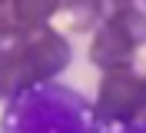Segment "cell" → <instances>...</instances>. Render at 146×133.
Masks as SVG:
<instances>
[{
  "label": "cell",
  "instance_id": "obj_3",
  "mask_svg": "<svg viewBox=\"0 0 146 133\" xmlns=\"http://www.w3.org/2000/svg\"><path fill=\"white\" fill-rule=\"evenodd\" d=\"M23 57L30 60L36 80H53L60 70H66L73 60V47L60 30H53L50 23L43 27H30L27 33V47H23Z\"/></svg>",
  "mask_w": 146,
  "mask_h": 133
},
{
  "label": "cell",
  "instance_id": "obj_1",
  "mask_svg": "<svg viewBox=\"0 0 146 133\" xmlns=\"http://www.w3.org/2000/svg\"><path fill=\"white\" fill-rule=\"evenodd\" d=\"M0 133H100V123L93 103L80 90L43 80L7 100Z\"/></svg>",
  "mask_w": 146,
  "mask_h": 133
},
{
  "label": "cell",
  "instance_id": "obj_13",
  "mask_svg": "<svg viewBox=\"0 0 146 133\" xmlns=\"http://www.w3.org/2000/svg\"><path fill=\"white\" fill-rule=\"evenodd\" d=\"M133 120H136V123H143V126H146V103H143V106H139V113H136V116H133Z\"/></svg>",
  "mask_w": 146,
  "mask_h": 133
},
{
  "label": "cell",
  "instance_id": "obj_5",
  "mask_svg": "<svg viewBox=\"0 0 146 133\" xmlns=\"http://www.w3.org/2000/svg\"><path fill=\"white\" fill-rule=\"evenodd\" d=\"M33 83H40V80H36L33 67H30V60L23 53L0 60V100H13L17 93H23Z\"/></svg>",
  "mask_w": 146,
  "mask_h": 133
},
{
  "label": "cell",
  "instance_id": "obj_10",
  "mask_svg": "<svg viewBox=\"0 0 146 133\" xmlns=\"http://www.w3.org/2000/svg\"><path fill=\"white\" fill-rule=\"evenodd\" d=\"M100 133H146L143 123L129 120V123H110V126H100Z\"/></svg>",
  "mask_w": 146,
  "mask_h": 133
},
{
  "label": "cell",
  "instance_id": "obj_12",
  "mask_svg": "<svg viewBox=\"0 0 146 133\" xmlns=\"http://www.w3.org/2000/svg\"><path fill=\"white\" fill-rule=\"evenodd\" d=\"M13 23V7H10V0H0V27Z\"/></svg>",
  "mask_w": 146,
  "mask_h": 133
},
{
  "label": "cell",
  "instance_id": "obj_4",
  "mask_svg": "<svg viewBox=\"0 0 146 133\" xmlns=\"http://www.w3.org/2000/svg\"><path fill=\"white\" fill-rule=\"evenodd\" d=\"M90 63L96 70L110 73V70H129L136 63V43L129 40L116 23L103 20L96 30H93V40H90Z\"/></svg>",
  "mask_w": 146,
  "mask_h": 133
},
{
  "label": "cell",
  "instance_id": "obj_8",
  "mask_svg": "<svg viewBox=\"0 0 146 133\" xmlns=\"http://www.w3.org/2000/svg\"><path fill=\"white\" fill-rule=\"evenodd\" d=\"M106 20H110V23H116L136 47L146 43V10L126 7V10H119V13H113V17H106Z\"/></svg>",
  "mask_w": 146,
  "mask_h": 133
},
{
  "label": "cell",
  "instance_id": "obj_6",
  "mask_svg": "<svg viewBox=\"0 0 146 133\" xmlns=\"http://www.w3.org/2000/svg\"><path fill=\"white\" fill-rule=\"evenodd\" d=\"M66 27L73 33H90L106 20V10H103V0H63V10Z\"/></svg>",
  "mask_w": 146,
  "mask_h": 133
},
{
  "label": "cell",
  "instance_id": "obj_2",
  "mask_svg": "<svg viewBox=\"0 0 146 133\" xmlns=\"http://www.w3.org/2000/svg\"><path fill=\"white\" fill-rule=\"evenodd\" d=\"M146 103V77H139L133 67L129 70H110L103 73L96 100H93V113L96 123H129L139 113V106Z\"/></svg>",
  "mask_w": 146,
  "mask_h": 133
},
{
  "label": "cell",
  "instance_id": "obj_11",
  "mask_svg": "<svg viewBox=\"0 0 146 133\" xmlns=\"http://www.w3.org/2000/svg\"><path fill=\"white\" fill-rule=\"evenodd\" d=\"M133 7V0H103V10H106V17H113V13H119V10Z\"/></svg>",
  "mask_w": 146,
  "mask_h": 133
},
{
  "label": "cell",
  "instance_id": "obj_7",
  "mask_svg": "<svg viewBox=\"0 0 146 133\" xmlns=\"http://www.w3.org/2000/svg\"><path fill=\"white\" fill-rule=\"evenodd\" d=\"M13 23L20 27H43L63 10V0H10Z\"/></svg>",
  "mask_w": 146,
  "mask_h": 133
},
{
  "label": "cell",
  "instance_id": "obj_9",
  "mask_svg": "<svg viewBox=\"0 0 146 133\" xmlns=\"http://www.w3.org/2000/svg\"><path fill=\"white\" fill-rule=\"evenodd\" d=\"M27 33H30V27H20V23L0 27V60L23 53V47H27Z\"/></svg>",
  "mask_w": 146,
  "mask_h": 133
}]
</instances>
